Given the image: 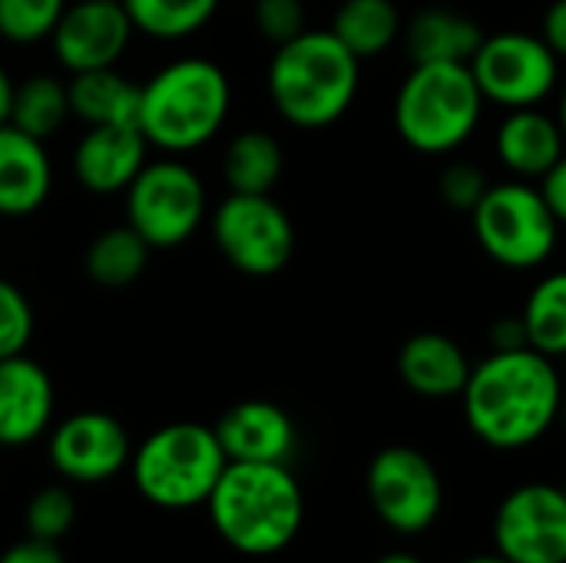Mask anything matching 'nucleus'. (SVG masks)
Here are the masks:
<instances>
[{
  "label": "nucleus",
  "instance_id": "1",
  "mask_svg": "<svg viewBox=\"0 0 566 563\" xmlns=\"http://www.w3.org/2000/svg\"><path fill=\"white\" fill-rule=\"evenodd\" d=\"M461 402L464 421L481 445L524 451L560 421L564 375L554 358L534 348L491 352L471 368Z\"/></svg>",
  "mask_w": 566,
  "mask_h": 563
},
{
  "label": "nucleus",
  "instance_id": "2",
  "mask_svg": "<svg viewBox=\"0 0 566 563\" xmlns=\"http://www.w3.org/2000/svg\"><path fill=\"white\" fill-rule=\"evenodd\" d=\"M206 508L216 534L245 557L282 554L305 524V494L289 465L229 461Z\"/></svg>",
  "mask_w": 566,
  "mask_h": 563
},
{
  "label": "nucleus",
  "instance_id": "3",
  "mask_svg": "<svg viewBox=\"0 0 566 563\" xmlns=\"http://www.w3.org/2000/svg\"><path fill=\"white\" fill-rule=\"evenodd\" d=\"M232 110L226 70L206 56H179L139 83V133L166 156L196 153L219 136Z\"/></svg>",
  "mask_w": 566,
  "mask_h": 563
},
{
  "label": "nucleus",
  "instance_id": "4",
  "mask_svg": "<svg viewBox=\"0 0 566 563\" xmlns=\"http://www.w3.org/2000/svg\"><path fill=\"white\" fill-rule=\"evenodd\" d=\"M358 80L361 60L332 30H305L275 46L265 73L275 113L298 129L338 123L358 96Z\"/></svg>",
  "mask_w": 566,
  "mask_h": 563
},
{
  "label": "nucleus",
  "instance_id": "5",
  "mask_svg": "<svg viewBox=\"0 0 566 563\" xmlns=\"http://www.w3.org/2000/svg\"><path fill=\"white\" fill-rule=\"evenodd\" d=\"M484 96L468 63H415L395 96V129L424 156L461 149L481 123Z\"/></svg>",
  "mask_w": 566,
  "mask_h": 563
},
{
  "label": "nucleus",
  "instance_id": "6",
  "mask_svg": "<svg viewBox=\"0 0 566 563\" xmlns=\"http://www.w3.org/2000/svg\"><path fill=\"white\" fill-rule=\"evenodd\" d=\"M229 458L216 428L199 421H172L139 441L129 458L136 491L163 511H186L209 501Z\"/></svg>",
  "mask_w": 566,
  "mask_h": 563
},
{
  "label": "nucleus",
  "instance_id": "7",
  "mask_svg": "<svg viewBox=\"0 0 566 563\" xmlns=\"http://www.w3.org/2000/svg\"><path fill=\"white\" fill-rule=\"evenodd\" d=\"M474 239L504 269H537L557 249L560 222L544 192L524 179L497 183L471 212Z\"/></svg>",
  "mask_w": 566,
  "mask_h": 563
},
{
  "label": "nucleus",
  "instance_id": "8",
  "mask_svg": "<svg viewBox=\"0 0 566 563\" xmlns=\"http://www.w3.org/2000/svg\"><path fill=\"white\" fill-rule=\"evenodd\" d=\"M126 226H133L149 249L186 246L209 216V192L202 176L176 156L153 159L123 192Z\"/></svg>",
  "mask_w": 566,
  "mask_h": 563
},
{
  "label": "nucleus",
  "instance_id": "9",
  "mask_svg": "<svg viewBox=\"0 0 566 563\" xmlns=\"http://www.w3.org/2000/svg\"><path fill=\"white\" fill-rule=\"evenodd\" d=\"M212 239L222 259L249 279H272L295 256L292 216L272 192H229L212 212Z\"/></svg>",
  "mask_w": 566,
  "mask_h": 563
},
{
  "label": "nucleus",
  "instance_id": "10",
  "mask_svg": "<svg viewBox=\"0 0 566 563\" xmlns=\"http://www.w3.org/2000/svg\"><path fill=\"white\" fill-rule=\"evenodd\" d=\"M368 504L378 521L405 538L431 531L444 511V481L434 461L411 445L381 448L365 475Z\"/></svg>",
  "mask_w": 566,
  "mask_h": 563
},
{
  "label": "nucleus",
  "instance_id": "11",
  "mask_svg": "<svg viewBox=\"0 0 566 563\" xmlns=\"http://www.w3.org/2000/svg\"><path fill=\"white\" fill-rule=\"evenodd\" d=\"M468 66L481 96L507 110L544 103L560 80V56L544 43L541 33L524 30H501L484 37Z\"/></svg>",
  "mask_w": 566,
  "mask_h": 563
},
{
  "label": "nucleus",
  "instance_id": "12",
  "mask_svg": "<svg viewBox=\"0 0 566 563\" xmlns=\"http://www.w3.org/2000/svg\"><path fill=\"white\" fill-rule=\"evenodd\" d=\"M494 551L511 563H566V494L527 481L504 494L491 521Z\"/></svg>",
  "mask_w": 566,
  "mask_h": 563
},
{
  "label": "nucleus",
  "instance_id": "13",
  "mask_svg": "<svg viewBox=\"0 0 566 563\" xmlns=\"http://www.w3.org/2000/svg\"><path fill=\"white\" fill-rule=\"evenodd\" d=\"M46 458L73 484H103L129 468L133 441L119 418L106 411H76L53 425Z\"/></svg>",
  "mask_w": 566,
  "mask_h": 563
},
{
  "label": "nucleus",
  "instance_id": "14",
  "mask_svg": "<svg viewBox=\"0 0 566 563\" xmlns=\"http://www.w3.org/2000/svg\"><path fill=\"white\" fill-rule=\"evenodd\" d=\"M133 33V20L119 0H70L50 33V46L66 73H86L116 66Z\"/></svg>",
  "mask_w": 566,
  "mask_h": 563
},
{
  "label": "nucleus",
  "instance_id": "15",
  "mask_svg": "<svg viewBox=\"0 0 566 563\" xmlns=\"http://www.w3.org/2000/svg\"><path fill=\"white\" fill-rule=\"evenodd\" d=\"M50 372L27 352L0 358V448H27L53 428Z\"/></svg>",
  "mask_w": 566,
  "mask_h": 563
},
{
  "label": "nucleus",
  "instance_id": "16",
  "mask_svg": "<svg viewBox=\"0 0 566 563\" xmlns=\"http://www.w3.org/2000/svg\"><path fill=\"white\" fill-rule=\"evenodd\" d=\"M149 163V143L139 126H86L70 166L76 183L93 196H119Z\"/></svg>",
  "mask_w": 566,
  "mask_h": 563
},
{
  "label": "nucleus",
  "instance_id": "17",
  "mask_svg": "<svg viewBox=\"0 0 566 563\" xmlns=\"http://www.w3.org/2000/svg\"><path fill=\"white\" fill-rule=\"evenodd\" d=\"M216 438L229 461H259V465H289L295 455L298 435L295 421L275 402H239L216 421Z\"/></svg>",
  "mask_w": 566,
  "mask_h": 563
},
{
  "label": "nucleus",
  "instance_id": "18",
  "mask_svg": "<svg viewBox=\"0 0 566 563\" xmlns=\"http://www.w3.org/2000/svg\"><path fill=\"white\" fill-rule=\"evenodd\" d=\"M53 192V163L46 143L13 123L0 126V216L27 219Z\"/></svg>",
  "mask_w": 566,
  "mask_h": 563
},
{
  "label": "nucleus",
  "instance_id": "19",
  "mask_svg": "<svg viewBox=\"0 0 566 563\" xmlns=\"http://www.w3.org/2000/svg\"><path fill=\"white\" fill-rule=\"evenodd\" d=\"M471 368L464 348L441 332L411 335L398 352V378L421 398H461Z\"/></svg>",
  "mask_w": 566,
  "mask_h": 563
},
{
  "label": "nucleus",
  "instance_id": "20",
  "mask_svg": "<svg viewBox=\"0 0 566 563\" xmlns=\"http://www.w3.org/2000/svg\"><path fill=\"white\" fill-rule=\"evenodd\" d=\"M497 159L517 179H544L566 153V136L560 123L537 106L511 110L494 136Z\"/></svg>",
  "mask_w": 566,
  "mask_h": 563
},
{
  "label": "nucleus",
  "instance_id": "21",
  "mask_svg": "<svg viewBox=\"0 0 566 563\" xmlns=\"http://www.w3.org/2000/svg\"><path fill=\"white\" fill-rule=\"evenodd\" d=\"M411 63H471L488 37L478 20L451 7H424L401 30Z\"/></svg>",
  "mask_w": 566,
  "mask_h": 563
},
{
  "label": "nucleus",
  "instance_id": "22",
  "mask_svg": "<svg viewBox=\"0 0 566 563\" xmlns=\"http://www.w3.org/2000/svg\"><path fill=\"white\" fill-rule=\"evenodd\" d=\"M70 116L86 126H136L139 119V83L116 66L70 73Z\"/></svg>",
  "mask_w": 566,
  "mask_h": 563
},
{
  "label": "nucleus",
  "instance_id": "23",
  "mask_svg": "<svg viewBox=\"0 0 566 563\" xmlns=\"http://www.w3.org/2000/svg\"><path fill=\"white\" fill-rule=\"evenodd\" d=\"M285 169L282 143L265 129H242L222 153V179L229 192H272Z\"/></svg>",
  "mask_w": 566,
  "mask_h": 563
},
{
  "label": "nucleus",
  "instance_id": "24",
  "mask_svg": "<svg viewBox=\"0 0 566 563\" xmlns=\"http://www.w3.org/2000/svg\"><path fill=\"white\" fill-rule=\"evenodd\" d=\"M149 256V242L133 226H109L86 246L83 269L99 289H126L146 272Z\"/></svg>",
  "mask_w": 566,
  "mask_h": 563
},
{
  "label": "nucleus",
  "instance_id": "25",
  "mask_svg": "<svg viewBox=\"0 0 566 563\" xmlns=\"http://www.w3.org/2000/svg\"><path fill=\"white\" fill-rule=\"evenodd\" d=\"M358 60L385 53L405 30L395 0H342L328 27Z\"/></svg>",
  "mask_w": 566,
  "mask_h": 563
},
{
  "label": "nucleus",
  "instance_id": "26",
  "mask_svg": "<svg viewBox=\"0 0 566 563\" xmlns=\"http://www.w3.org/2000/svg\"><path fill=\"white\" fill-rule=\"evenodd\" d=\"M123 7L136 33L176 43L206 30L219 13L222 0H123Z\"/></svg>",
  "mask_w": 566,
  "mask_h": 563
},
{
  "label": "nucleus",
  "instance_id": "27",
  "mask_svg": "<svg viewBox=\"0 0 566 563\" xmlns=\"http://www.w3.org/2000/svg\"><path fill=\"white\" fill-rule=\"evenodd\" d=\"M66 119H70L66 80H60L53 73H33L17 83L13 106H10V123L17 129L46 143L53 133H60V126Z\"/></svg>",
  "mask_w": 566,
  "mask_h": 563
},
{
  "label": "nucleus",
  "instance_id": "28",
  "mask_svg": "<svg viewBox=\"0 0 566 563\" xmlns=\"http://www.w3.org/2000/svg\"><path fill=\"white\" fill-rule=\"evenodd\" d=\"M521 319L534 352L554 362L566 355V272H551L531 289Z\"/></svg>",
  "mask_w": 566,
  "mask_h": 563
},
{
  "label": "nucleus",
  "instance_id": "29",
  "mask_svg": "<svg viewBox=\"0 0 566 563\" xmlns=\"http://www.w3.org/2000/svg\"><path fill=\"white\" fill-rule=\"evenodd\" d=\"M66 3L70 0H0V40L13 46L50 40Z\"/></svg>",
  "mask_w": 566,
  "mask_h": 563
},
{
  "label": "nucleus",
  "instance_id": "30",
  "mask_svg": "<svg viewBox=\"0 0 566 563\" xmlns=\"http://www.w3.org/2000/svg\"><path fill=\"white\" fill-rule=\"evenodd\" d=\"M76 521V498L70 488L63 484H46L40 488L30 501H27V511H23V528H27V538H36V541H50L56 544L60 538L70 534Z\"/></svg>",
  "mask_w": 566,
  "mask_h": 563
},
{
  "label": "nucleus",
  "instance_id": "31",
  "mask_svg": "<svg viewBox=\"0 0 566 563\" xmlns=\"http://www.w3.org/2000/svg\"><path fill=\"white\" fill-rule=\"evenodd\" d=\"M33 329H36V319H33L30 299L23 295L20 285H13L10 279H0V358L27 352Z\"/></svg>",
  "mask_w": 566,
  "mask_h": 563
},
{
  "label": "nucleus",
  "instance_id": "32",
  "mask_svg": "<svg viewBox=\"0 0 566 563\" xmlns=\"http://www.w3.org/2000/svg\"><path fill=\"white\" fill-rule=\"evenodd\" d=\"M252 23L272 46H282L308 30L302 0H252Z\"/></svg>",
  "mask_w": 566,
  "mask_h": 563
},
{
  "label": "nucleus",
  "instance_id": "33",
  "mask_svg": "<svg viewBox=\"0 0 566 563\" xmlns=\"http://www.w3.org/2000/svg\"><path fill=\"white\" fill-rule=\"evenodd\" d=\"M491 189L488 176L481 166L474 163H451L444 166V173L438 176V192L441 199L458 209V212H474V206L484 199V192Z\"/></svg>",
  "mask_w": 566,
  "mask_h": 563
},
{
  "label": "nucleus",
  "instance_id": "34",
  "mask_svg": "<svg viewBox=\"0 0 566 563\" xmlns=\"http://www.w3.org/2000/svg\"><path fill=\"white\" fill-rule=\"evenodd\" d=\"M0 563H66L60 548L50 544V541H36V538H23L17 544H10L3 554H0Z\"/></svg>",
  "mask_w": 566,
  "mask_h": 563
},
{
  "label": "nucleus",
  "instance_id": "35",
  "mask_svg": "<svg viewBox=\"0 0 566 563\" xmlns=\"http://www.w3.org/2000/svg\"><path fill=\"white\" fill-rule=\"evenodd\" d=\"M541 37L560 60H566V0H554L547 7L544 23H541Z\"/></svg>",
  "mask_w": 566,
  "mask_h": 563
},
{
  "label": "nucleus",
  "instance_id": "36",
  "mask_svg": "<svg viewBox=\"0 0 566 563\" xmlns=\"http://www.w3.org/2000/svg\"><path fill=\"white\" fill-rule=\"evenodd\" d=\"M541 192H544V199H547L554 219H557L560 226H566V153L560 156V163L544 176Z\"/></svg>",
  "mask_w": 566,
  "mask_h": 563
},
{
  "label": "nucleus",
  "instance_id": "37",
  "mask_svg": "<svg viewBox=\"0 0 566 563\" xmlns=\"http://www.w3.org/2000/svg\"><path fill=\"white\" fill-rule=\"evenodd\" d=\"M491 345H494V352H514V348H531L527 345V329H524V319L517 315H511V319H501V322H494V329H491Z\"/></svg>",
  "mask_w": 566,
  "mask_h": 563
},
{
  "label": "nucleus",
  "instance_id": "38",
  "mask_svg": "<svg viewBox=\"0 0 566 563\" xmlns=\"http://www.w3.org/2000/svg\"><path fill=\"white\" fill-rule=\"evenodd\" d=\"M13 90H17V83H13V76L7 73V66L0 63V126H3V123H10Z\"/></svg>",
  "mask_w": 566,
  "mask_h": 563
},
{
  "label": "nucleus",
  "instance_id": "39",
  "mask_svg": "<svg viewBox=\"0 0 566 563\" xmlns=\"http://www.w3.org/2000/svg\"><path fill=\"white\" fill-rule=\"evenodd\" d=\"M375 563H424L421 557H415V554H385V557H378Z\"/></svg>",
  "mask_w": 566,
  "mask_h": 563
},
{
  "label": "nucleus",
  "instance_id": "40",
  "mask_svg": "<svg viewBox=\"0 0 566 563\" xmlns=\"http://www.w3.org/2000/svg\"><path fill=\"white\" fill-rule=\"evenodd\" d=\"M458 563H511V561H504V557L494 551V554H474V557H464V561H458Z\"/></svg>",
  "mask_w": 566,
  "mask_h": 563
},
{
  "label": "nucleus",
  "instance_id": "41",
  "mask_svg": "<svg viewBox=\"0 0 566 563\" xmlns=\"http://www.w3.org/2000/svg\"><path fill=\"white\" fill-rule=\"evenodd\" d=\"M557 123H560V129H564V136H566V83H564V96H560V116H557Z\"/></svg>",
  "mask_w": 566,
  "mask_h": 563
},
{
  "label": "nucleus",
  "instance_id": "42",
  "mask_svg": "<svg viewBox=\"0 0 566 563\" xmlns=\"http://www.w3.org/2000/svg\"><path fill=\"white\" fill-rule=\"evenodd\" d=\"M560 425H564V435H566V392H564V405H560Z\"/></svg>",
  "mask_w": 566,
  "mask_h": 563
},
{
  "label": "nucleus",
  "instance_id": "43",
  "mask_svg": "<svg viewBox=\"0 0 566 563\" xmlns=\"http://www.w3.org/2000/svg\"><path fill=\"white\" fill-rule=\"evenodd\" d=\"M560 362H564V375H566V355H560Z\"/></svg>",
  "mask_w": 566,
  "mask_h": 563
},
{
  "label": "nucleus",
  "instance_id": "44",
  "mask_svg": "<svg viewBox=\"0 0 566 563\" xmlns=\"http://www.w3.org/2000/svg\"><path fill=\"white\" fill-rule=\"evenodd\" d=\"M560 488H564V494H566V478H564V484H560Z\"/></svg>",
  "mask_w": 566,
  "mask_h": 563
},
{
  "label": "nucleus",
  "instance_id": "45",
  "mask_svg": "<svg viewBox=\"0 0 566 563\" xmlns=\"http://www.w3.org/2000/svg\"><path fill=\"white\" fill-rule=\"evenodd\" d=\"M119 3H123V0H119Z\"/></svg>",
  "mask_w": 566,
  "mask_h": 563
}]
</instances>
